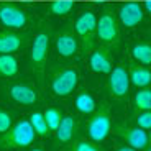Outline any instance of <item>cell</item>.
I'll return each instance as SVG.
<instances>
[{
    "mask_svg": "<svg viewBox=\"0 0 151 151\" xmlns=\"http://www.w3.org/2000/svg\"><path fill=\"white\" fill-rule=\"evenodd\" d=\"M74 8V2L72 0H56L49 5V12L56 17H64Z\"/></svg>",
    "mask_w": 151,
    "mask_h": 151,
    "instance_id": "cell-24",
    "label": "cell"
},
{
    "mask_svg": "<svg viewBox=\"0 0 151 151\" xmlns=\"http://www.w3.org/2000/svg\"><path fill=\"white\" fill-rule=\"evenodd\" d=\"M61 151H104L95 141L86 140V138H74L68 145L63 146Z\"/></svg>",
    "mask_w": 151,
    "mask_h": 151,
    "instance_id": "cell-18",
    "label": "cell"
},
{
    "mask_svg": "<svg viewBox=\"0 0 151 151\" xmlns=\"http://www.w3.org/2000/svg\"><path fill=\"white\" fill-rule=\"evenodd\" d=\"M107 89L113 100L117 102H127L130 92V77L127 71V64L123 61L118 63L112 71L109 72V81H107Z\"/></svg>",
    "mask_w": 151,
    "mask_h": 151,
    "instance_id": "cell-7",
    "label": "cell"
},
{
    "mask_svg": "<svg viewBox=\"0 0 151 151\" xmlns=\"http://www.w3.org/2000/svg\"><path fill=\"white\" fill-rule=\"evenodd\" d=\"M110 133L120 136L122 140L127 143V146L133 148L136 151H143L146 146H150V136L145 130L138 128V127H132V125L125 123H117L113 125Z\"/></svg>",
    "mask_w": 151,
    "mask_h": 151,
    "instance_id": "cell-8",
    "label": "cell"
},
{
    "mask_svg": "<svg viewBox=\"0 0 151 151\" xmlns=\"http://www.w3.org/2000/svg\"><path fill=\"white\" fill-rule=\"evenodd\" d=\"M18 74V61L13 54H0V77H13Z\"/></svg>",
    "mask_w": 151,
    "mask_h": 151,
    "instance_id": "cell-17",
    "label": "cell"
},
{
    "mask_svg": "<svg viewBox=\"0 0 151 151\" xmlns=\"http://www.w3.org/2000/svg\"><path fill=\"white\" fill-rule=\"evenodd\" d=\"M56 138H54V145L56 146H64L69 141H72L77 135V120L74 115H66L63 117L59 127L54 132Z\"/></svg>",
    "mask_w": 151,
    "mask_h": 151,
    "instance_id": "cell-15",
    "label": "cell"
},
{
    "mask_svg": "<svg viewBox=\"0 0 151 151\" xmlns=\"http://www.w3.org/2000/svg\"><path fill=\"white\" fill-rule=\"evenodd\" d=\"M79 82V72L72 66L56 68L51 74V91L58 97H68L72 94Z\"/></svg>",
    "mask_w": 151,
    "mask_h": 151,
    "instance_id": "cell-6",
    "label": "cell"
},
{
    "mask_svg": "<svg viewBox=\"0 0 151 151\" xmlns=\"http://www.w3.org/2000/svg\"><path fill=\"white\" fill-rule=\"evenodd\" d=\"M151 109V91L148 87H141L135 95V110L143 112Z\"/></svg>",
    "mask_w": 151,
    "mask_h": 151,
    "instance_id": "cell-22",
    "label": "cell"
},
{
    "mask_svg": "<svg viewBox=\"0 0 151 151\" xmlns=\"http://www.w3.org/2000/svg\"><path fill=\"white\" fill-rule=\"evenodd\" d=\"M30 151H43V150H40V148H33V150H30Z\"/></svg>",
    "mask_w": 151,
    "mask_h": 151,
    "instance_id": "cell-29",
    "label": "cell"
},
{
    "mask_svg": "<svg viewBox=\"0 0 151 151\" xmlns=\"http://www.w3.org/2000/svg\"><path fill=\"white\" fill-rule=\"evenodd\" d=\"M33 128L28 120H20L12 123L7 132L0 133V151H12V150H25L35 141Z\"/></svg>",
    "mask_w": 151,
    "mask_h": 151,
    "instance_id": "cell-2",
    "label": "cell"
},
{
    "mask_svg": "<svg viewBox=\"0 0 151 151\" xmlns=\"http://www.w3.org/2000/svg\"><path fill=\"white\" fill-rule=\"evenodd\" d=\"M8 95L13 102L20 105H35L38 100V92L33 86L27 82H15L8 87Z\"/></svg>",
    "mask_w": 151,
    "mask_h": 151,
    "instance_id": "cell-14",
    "label": "cell"
},
{
    "mask_svg": "<svg viewBox=\"0 0 151 151\" xmlns=\"http://www.w3.org/2000/svg\"><path fill=\"white\" fill-rule=\"evenodd\" d=\"M54 49L61 58H72L79 51V40L74 28H64L54 36Z\"/></svg>",
    "mask_w": 151,
    "mask_h": 151,
    "instance_id": "cell-10",
    "label": "cell"
},
{
    "mask_svg": "<svg viewBox=\"0 0 151 151\" xmlns=\"http://www.w3.org/2000/svg\"><path fill=\"white\" fill-rule=\"evenodd\" d=\"M141 7L145 8V13H150V12H151V0H146Z\"/></svg>",
    "mask_w": 151,
    "mask_h": 151,
    "instance_id": "cell-27",
    "label": "cell"
},
{
    "mask_svg": "<svg viewBox=\"0 0 151 151\" xmlns=\"http://www.w3.org/2000/svg\"><path fill=\"white\" fill-rule=\"evenodd\" d=\"M89 66L94 72H100V74H109L113 68V56L112 49L107 46H95L89 54Z\"/></svg>",
    "mask_w": 151,
    "mask_h": 151,
    "instance_id": "cell-11",
    "label": "cell"
},
{
    "mask_svg": "<svg viewBox=\"0 0 151 151\" xmlns=\"http://www.w3.org/2000/svg\"><path fill=\"white\" fill-rule=\"evenodd\" d=\"M112 130V110L107 100H102L92 112L91 118L87 122V135L92 141L100 143L110 135Z\"/></svg>",
    "mask_w": 151,
    "mask_h": 151,
    "instance_id": "cell-4",
    "label": "cell"
},
{
    "mask_svg": "<svg viewBox=\"0 0 151 151\" xmlns=\"http://www.w3.org/2000/svg\"><path fill=\"white\" fill-rule=\"evenodd\" d=\"M130 77V84L136 87H148L151 84V72L146 66L143 64H128L127 68Z\"/></svg>",
    "mask_w": 151,
    "mask_h": 151,
    "instance_id": "cell-16",
    "label": "cell"
},
{
    "mask_svg": "<svg viewBox=\"0 0 151 151\" xmlns=\"http://www.w3.org/2000/svg\"><path fill=\"white\" fill-rule=\"evenodd\" d=\"M30 17L25 12V8H22L17 4H0V23L4 25L7 30L20 31L23 28H27Z\"/></svg>",
    "mask_w": 151,
    "mask_h": 151,
    "instance_id": "cell-9",
    "label": "cell"
},
{
    "mask_svg": "<svg viewBox=\"0 0 151 151\" xmlns=\"http://www.w3.org/2000/svg\"><path fill=\"white\" fill-rule=\"evenodd\" d=\"M132 56L135 58L140 64L148 66L151 63V46H150V43H138V45H135L132 49Z\"/></svg>",
    "mask_w": 151,
    "mask_h": 151,
    "instance_id": "cell-21",
    "label": "cell"
},
{
    "mask_svg": "<svg viewBox=\"0 0 151 151\" xmlns=\"http://www.w3.org/2000/svg\"><path fill=\"white\" fill-rule=\"evenodd\" d=\"M95 100L94 97H92L91 94L87 91H82L77 94V97H76V109L79 110L81 113H84V115H87V113H92L95 110Z\"/></svg>",
    "mask_w": 151,
    "mask_h": 151,
    "instance_id": "cell-19",
    "label": "cell"
},
{
    "mask_svg": "<svg viewBox=\"0 0 151 151\" xmlns=\"http://www.w3.org/2000/svg\"><path fill=\"white\" fill-rule=\"evenodd\" d=\"M51 36L53 31L51 27L43 25L33 38L31 45V53H30V64L33 69L35 76L38 79L40 86H45V71H46V63H48V54H49V45H51Z\"/></svg>",
    "mask_w": 151,
    "mask_h": 151,
    "instance_id": "cell-1",
    "label": "cell"
},
{
    "mask_svg": "<svg viewBox=\"0 0 151 151\" xmlns=\"http://www.w3.org/2000/svg\"><path fill=\"white\" fill-rule=\"evenodd\" d=\"M12 123H13V117H12V113L0 107V133L7 132V130L12 127Z\"/></svg>",
    "mask_w": 151,
    "mask_h": 151,
    "instance_id": "cell-26",
    "label": "cell"
},
{
    "mask_svg": "<svg viewBox=\"0 0 151 151\" xmlns=\"http://www.w3.org/2000/svg\"><path fill=\"white\" fill-rule=\"evenodd\" d=\"M45 120H46V125H48V130L49 133H54L56 132V128L59 127L61 120H63V112H61L59 109H54V107H51V109H48L45 113Z\"/></svg>",
    "mask_w": 151,
    "mask_h": 151,
    "instance_id": "cell-23",
    "label": "cell"
},
{
    "mask_svg": "<svg viewBox=\"0 0 151 151\" xmlns=\"http://www.w3.org/2000/svg\"><path fill=\"white\" fill-rule=\"evenodd\" d=\"M135 125L138 128L148 132V130L151 128V112L150 110H143V112L136 113L135 115Z\"/></svg>",
    "mask_w": 151,
    "mask_h": 151,
    "instance_id": "cell-25",
    "label": "cell"
},
{
    "mask_svg": "<svg viewBox=\"0 0 151 151\" xmlns=\"http://www.w3.org/2000/svg\"><path fill=\"white\" fill-rule=\"evenodd\" d=\"M95 27H97V17L92 10L82 12L74 23V31L79 40V49L84 56L91 54V51L95 48V43H97Z\"/></svg>",
    "mask_w": 151,
    "mask_h": 151,
    "instance_id": "cell-5",
    "label": "cell"
},
{
    "mask_svg": "<svg viewBox=\"0 0 151 151\" xmlns=\"http://www.w3.org/2000/svg\"><path fill=\"white\" fill-rule=\"evenodd\" d=\"M117 151H136V150H133V148H130V146H127V145H123V146H118Z\"/></svg>",
    "mask_w": 151,
    "mask_h": 151,
    "instance_id": "cell-28",
    "label": "cell"
},
{
    "mask_svg": "<svg viewBox=\"0 0 151 151\" xmlns=\"http://www.w3.org/2000/svg\"><path fill=\"white\" fill-rule=\"evenodd\" d=\"M95 35H97L99 41L107 48L117 49L120 46V27H118L115 10L112 7H104L102 13L97 20Z\"/></svg>",
    "mask_w": 151,
    "mask_h": 151,
    "instance_id": "cell-3",
    "label": "cell"
},
{
    "mask_svg": "<svg viewBox=\"0 0 151 151\" xmlns=\"http://www.w3.org/2000/svg\"><path fill=\"white\" fill-rule=\"evenodd\" d=\"M145 18V10L141 4L136 2H128V4L122 5L118 8V22L123 25L125 28H135L136 25H140Z\"/></svg>",
    "mask_w": 151,
    "mask_h": 151,
    "instance_id": "cell-13",
    "label": "cell"
},
{
    "mask_svg": "<svg viewBox=\"0 0 151 151\" xmlns=\"http://www.w3.org/2000/svg\"><path fill=\"white\" fill-rule=\"evenodd\" d=\"M28 122H30L35 135H38V136H48L49 135V130H48V125H46L45 115H43L41 112H33L30 115V120Z\"/></svg>",
    "mask_w": 151,
    "mask_h": 151,
    "instance_id": "cell-20",
    "label": "cell"
},
{
    "mask_svg": "<svg viewBox=\"0 0 151 151\" xmlns=\"http://www.w3.org/2000/svg\"><path fill=\"white\" fill-rule=\"evenodd\" d=\"M30 40L28 33H18L13 30L0 31V54H13L25 48Z\"/></svg>",
    "mask_w": 151,
    "mask_h": 151,
    "instance_id": "cell-12",
    "label": "cell"
}]
</instances>
